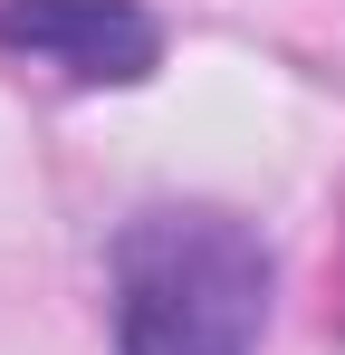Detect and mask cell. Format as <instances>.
<instances>
[{"instance_id":"1","label":"cell","mask_w":345,"mask_h":355,"mask_svg":"<svg viewBox=\"0 0 345 355\" xmlns=\"http://www.w3.org/2000/svg\"><path fill=\"white\" fill-rule=\"evenodd\" d=\"M115 355H259L278 259L221 202H144L106 250Z\"/></svg>"},{"instance_id":"2","label":"cell","mask_w":345,"mask_h":355,"mask_svg":"<svg viewBox=\"0 0 345 355\" xmlns=\"http://www.w3.org/2000/svg\"><path fill=\"white\" fill-rule=\"evenodd\" d=\"M0 58L67 87H144L163 67V19L144 0H0Z\"/></svg>"}]
</instances>
